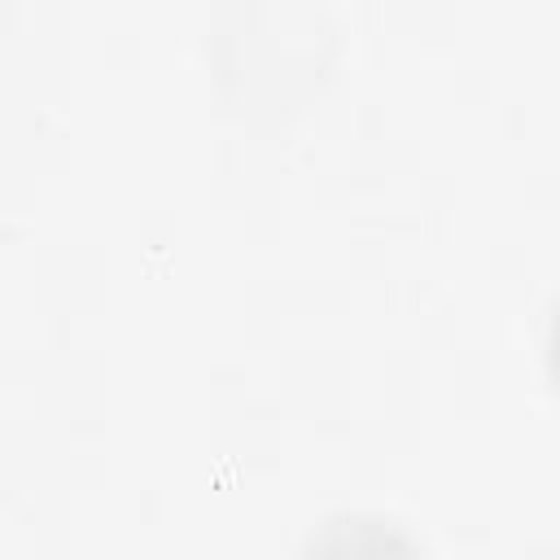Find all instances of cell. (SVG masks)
<instances>
[{
    "label": "cell",
    "instance_id": "6da1fadb",
    "mask_svg": "<svg viewBox=\"0 0 560 560\" xmlns=\"http://www.w3.org/2000/svg\"><path fill=\"white\" fill-rule=\"evenodd\" d=\"M547 372L560 385V293H556L551 315H547Z\"/></svg>",
    "mask_w": 560,
    "mask_h": 560
}]
</instances>
